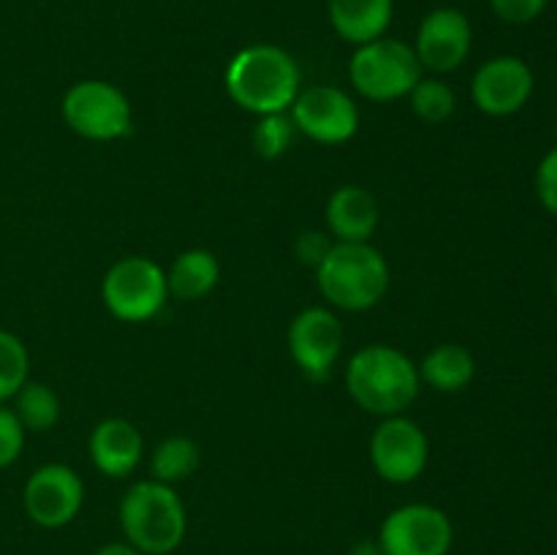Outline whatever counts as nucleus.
Wrapping results in <instances>:
<instances>
[{"label": "nucleus", "mask_w": 557, "mask_h": 555, "mask_svg": "<svg viewBox=\"0 0 557 555\" xmlns=\"http://www.w3.org/2000/svg\"><path fill=\"white\" fill-rule=\"evenodd\" d=\"M60 397L52 386L41 381H25L20 392L14 395V414L20 417L22 428L33 433H47L58 424L60 419Z\"/></svg>", "instance_id": "obj_21"}, {"label": "nucleus", "mask_w": 557, "mask_h": 555, "mask_svg": "<svg viewBox=\"0 0 557 555\" xmlns=\"http://www.w3.org/2000/svg\"><path fill=\"white\" fill-rule=\"evenodd\" d=\"M141 457H145V439L128 419H103L90 433V460L103 477H128L139 468Z\"/></svg>", "instance_id": "obj_15"}, {"label": "nucleus", "mask_w": 557, "mask_h": 555, "mask_svg": "<svg viewBox=\"0 0 557 555\" xmlns=\"http://www.w3.org/2000/svg\"><path fill=\"white\" fill-rule=\"evenodd\" d=\"M408 101H411L413 114L430 125L446 123L457 109L455 90L438 76H422L408 92Z\"/></svg>", "instance_id": "obj_22"}, {"label": "nucleus", "mask_w": 557, "mask_h": 555, "mask_svg": "<svg viewBox=\"0 0 557 555\" xmlns=\"http://www.w3.org/2000/svg\"><path fill=\"white\" fill-rule=\"evenodd\" d=\"M101 297L114 319L128 324L150 321L169 299L166 270L147 256H125L103 275Z\"/></svg>", "instance_id": "obj_6"}, {"label": "nucleus", "mask_w": 557, "mask_h": 555, "mask_svg": "<svg viewBox=\"0 0 557 555\" xmlns=\"http://www.w3.org/2000/svg\"><path fill=\"white\" fill-rule=\"evenodd\" d=\"M417 368L422 384H430L435 392H462L476 375V359L460 343H438Z\"/></svg>", "instance_id": "obj_19"}, {"label": "nucleus", "mask_w": 557, "mask_h": 555, "mask_svg": "<svg viewBox=\"0 0 557 555\" xmlns=\"http://www.w3.org/2000/svg\"><path fill=\"white\" fill-rule=\"evenodd\" d=\"M218 281H221V264L215 254L205 248L183 250L166 272L169 294L180 303H196L207 297L218 286Z\"/></svg>", "instance_id": "obj_18"}, {"label": "nucleus", "mask_w": 557, "mask_h": 555, "mask_svg": "<svg viewBox=\"0 0 557 555\" xmlns=\"http://www.w3.org/2000/svg\"><path fill=\"white\" fill-rule=\"evenodd\" d=\"M92 555H141L139 550L131 547L128 542H109L103 547H98Z\"/></svg>", "instance_id": "obj_29"}, {"label": "nucleus", "mask_w": 557, "mask_h": 555, "mask_svg": "<svg viewBox=\"0 0 557 555\" xmlns=\"http://www.w3.org/2000/svg\"><path fill=\"white\" fill-rule=\"evenodd\" d=\"M22 504H25L27 517L36 526L54 531V528L74 522L82 511L85 482L71 466L47 462L27 477L25 490H22Z\"/></svg>", "instance_id": "obj_11"}, {"label": "nucleus", "mask_w": 557, "mask_h": 555, "mask_svg": "<svg viewBox=\"0 0 557 555\" xmlns=\"http://www.w3.org/2000/svg\"><path fill=\"white\" fill-rule=\"evenodd\" d=\"M199 460L201 452L196 441L185 439V435H169V439H163L161 444L156 446V452H152L150 457L152 479L163 484H172L174 488L177 482L188 479L190 473H196Z\"/></svg>", "instance_id": "obj_20"}, {"label": "nucleus", "mask_w": 557, "mask_h": 555, "mask_svg": "<svg viewBox=\"0 0 557 555\" xmlns=\"http://www.w3.org/2000/svg\"><path fill=\"white\" fill-rule=\"evenodd\" d=\"M348 555H384V553H381L379 542L373 539V542H357Z\"/></svg>", "instance_id": "obj_30"}, {"label": "nucleus", "mask_w": 557, "mask_h": 555, "mask_svg": "<svg viewBox=\"0 0 557 555\" xmlns=\"http://www.w3.org/2000/svg\"><path fill=\"white\" fill-rule=\"evenodd\" d=\"M422 71L413 47L389 36L359 44L348 63V76L359 96L379 103L408 98L413 85L422 79Z\"/></svg>", "instance_id": "obj_5"}, {"label": "nucleus", "mask_w": 557, "mask_h": 555, "mask_svg": "<svg viewBox=\"0 0 557 555\" xmlns=\"http://www.w3.org/2000/svg\"><path fill=\"white\" fill-rule=\"evenodd\" d=\"M346 386L354 403L368 414L395 417L417 400L422 379L406 351L386 343H370L348 359Z\"/></svg>", "instance_id": "obj_2"}, {"label": "nucleus", "mask_w": 557, "mask_h": 555, "mask_svg": "<svg viewBox=\"0 0 557 555\" xmlns=\"http://www.w3.org/2000/svg\"><path fill=\"white\" fill-rule=\"evenodd\" d=\"M330 248H332V245H326L324 239L319 237V234H315V232H308V234H305V237H299L297 254L302 256V259L308 261V264L319 267V261L324 259L326 250H330Z\"/></svg>", "instance_id": "obj_28"}, {"label": "nucleus", "mask_w": 557, "mask_h": 555, "mask_svg": "<svg viewBox=\"0 0 557 555\" xmlns=\"http://www.w3.org/2000/svg\"><path fill=\"white\" fill-rule=\"evenodd\" d=\"M30 373V354L14 332L0 330V403L11 400L25 386Z\"/></svg>", "instance_id": "obj_23"}, {"label": "nucleus", "mask_w": 557, "mask_h": 555, "mask_svg": "<svg viewBox=\"0 0 557 555\" xmlns=\"http://www.w3.org/2000/svg\"><path fill=\"white\" fill-rule=\"evenodd\" d=\"M536 194L544 210L557 215V147L542 158L536 172Z\"/></svg>", "instance_id": "obj_27"}, {"label": "nucleus", "mask_w": 557, "mask_h": 555, "mask_svg": "<svg viewBox=\"0 0 557 555\" xmlns=\"http://www.w3.org/2000/svg\"><path fill=\"white\" fill-rule=\"evenodd\" d=\"M375 542L384 555H449L455 526L438 506L406 504L386 515Z\"/></svg>", "instance_id": "obj_8"}, {"label": "nucleus", "mask_w": 557, "mask_h": 555, "mask_svg": "<svg viewBox=\"0 0 557 555\" xmlns=\"http://www.w3.org/2000/svg\"><path fill=\"white\" fill-rule=\"evenodd\" d=\"M471 44L473 27L468 16L460 9L444 5V9L430 11L422 20L413 52H417L424 71L449 74L466 63L468 54H471Z\"/></svg>", "instance_id": "obj_13"}, {"label": "nucleus", "mask_w": 557, "mask_h": 555, "mask_svg": "<svg viewBox=\"0 0 557 555\" xmlns=\"http://www.w3.org/2000/svg\"><path fill=\"white\" fill-rule=\"evenodd\" d=\"M555 294H557V272H555Z\"/></svg>", "instance_id": "obj_31"}, {"label": "nucleus", "mask_w": 557, "mask_h": 555, "mask_svg": "<svg viewBox=\"0 0 557 555\" xmlns=\"http://www.w3.org/2000/svg\"><path fill=\"white\" fill-rule=\"evenodd\" d=\"M326 5L337 36L357 47L386 36L395 14V0H326Z\"/></svg>", "instance_id": "obj_17"}, {"label": "nucleus", "mask_w": 557, "mask_h": 555, "mask_svg": "<svg viewBox=\"0 0 557 555\" xmlns=\"http://www.w3.org/2000/svg\"><path fill=\"white\" fill-rule=\"evenodd\" d=\"M294 128L319 145H343L359 128V109L348 92L335 85H315L299 90L288 109Z\"/></svg>", "instance_id": "obj_10"}, {"label": "nucleus", "mask_w": 557, "mask_h": 555, "mask_svg": "<svg viewBox=\"0 0 557 555\" xmlns=\"http://www.w3.org/2000/svg\"><path fill=\"white\" fill-rule=\"evenodd\" d=\"M299 65L275 44H253L239 49L226 69V92L250 114L288 112L299 96Z\"/></svg>", "instance_id": "obj_1"}, {"label": "nucleus", "mask_w": 557, "mask_h": 555, "mask_svg": "<svg viewBox=\"0 0 557 555\" xmlns=\"http://www.w3.org/2000/svg\"><path fill=\"white\" fill-rule=\"evenodd\" d=\"M120 528L125 542L141 555H169L183 544L188 515L172 484L145 479L125 490L120 501Z\"/></svg>", "instance_id": "obj_4"}, {"label": "nucleus", "mask_w": 557, "mask_h": 555, "mask_svg": "<svg viewBox=\"0 0 557 555\" xmlns=\"http://www.w3.org/2000/svg\"><path fill=\"white\" fill-rule=\"evenodd\" d=\"M533 96V71L515 54H500L479 65L473 74L471 98L490 118H509L520 112Z\"/></svg>", "instance_id": "obj_14"}, {"label": "nucleus", "mask_w": 557, "mask_h": 555, "mask_svg": "<svg viewBox=\"0 0 557 555\" xmlns=\"http://www.w3.org/2000/svg\"><path fill=\"white\" fill-rule=\"evenodd\" d=\"M343 341L346 332L330 308H305L288 326V351L294 365L310 381L330 379L341 359Z\"/></svg>", "instance_id": "obj_12"}, {"label": "nucleus", "mask_w": 557, "mask_h": 555, "mask_svg": "<svg viewBox=\"0 0 557 555\" xmlns=\"http://www.w3.org/2000/svg\"><path fill=\"white\" fill-rule=\"evenodd\" d=\"M379 218V201L362 185H343L326 201V226L337 243H370Z\"/></svg>", "instance_id": "obj_16"}, {"label": "nucleus", "mask_w": 557, "mask_h": 555, "mask_svg": "<svg viewBox=\"0 0 557 555\" xmlns=\"http://www.w3.org/2000/svg\"><path fill=\"white\" fill-rule=\"evenodd\" d=\"M547 3L549 0H490L495 16L506 25H528V22L539 20Z\"/></svg>", "instance_id": "obj_26"}, {"label": "nucleus", "mask_w": 557, "mask_h": 555, "mask_svg": "<svg viewBox=\"0 0 557 555\" xmlns=\"http://www.w3.org/2000/svg\"><path fill=\"white\" fill-rule=\"evenodd\" d=\"M370 460L381 479L392 484H408L422 477L428 468L430 441L406 414L384 417L370 439Z\"/></svg>", "instance_id": "obj_9"}, {"label": "nucleus", "mask_w": 557, "mask_h": 555, "mask_svg": "<svg viewBox=\"0 0 557 555\" xmlns=\"http://www.w3.org/2000/svg\"><path fill=\"white\" fill-rule=\"evenodd\" d=\"M294 134H297V128H294L288 112L261 114L259 125H256V131H253L256 152H259L261 158H267V161H272V158H281L283 152L292 147Z\"/></svg>", "instance_id": "obj_24"}, {"label": "nucleus", "mask_w": 557, "mask_h": 555, "mask_svg": "<svg viewBox=\"0 0 557 555\" xmlns=\"http://www.w3.org/2000/svg\"><path fill=\"white\" fill-rule=\"evenodd\" d=\"M63 120L76 136L90 141H114L131 131V101L117 85L85 79L69 87L63 98Z\"/></svg>", "instance_id": "obj_7"}, {"label": "nucleus", "mask_w": 557, "mask_h": 555, "mask_svg": "<svg viewBox=\"0 0 557 555\" xmlns=\"http://www.w3.org/2000/svg\"><path fill=\"white\" fill-rule=\"evenodd\" d=\"M389 264L370 243H335L315 267L319 292L332 308L362 313L389 292Z\"/></svg>", "instance_id": "obj_3"}, {"label": "nucleus", "mask_w": 557, "mask_h": 555, "mask_svg": "<svg viewBox=\"0 0 557 555\" xmlns=\"http://www.w3.org/2000/svg\"><path fill=\"white\" fill-rule=\"evenodd\" d=\"M25 433L20 417L14 414V408H5L0 403V468H9L11 462H16V457L22 455V446H25Z\"/></svg>", "instance_id": "obj_25"}]
</instances>
